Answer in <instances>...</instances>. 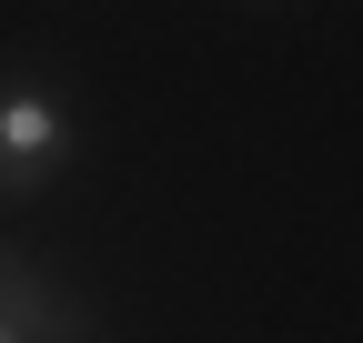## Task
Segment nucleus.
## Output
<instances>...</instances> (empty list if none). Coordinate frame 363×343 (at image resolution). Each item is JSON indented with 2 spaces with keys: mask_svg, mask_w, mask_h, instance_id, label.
I'll return each instance as SVG.
<instances>
[{
  "mask_svg": "<svg viewBox=\"0 0 363 343\" xmlns=\"http://www.w3.org/2000/svg\"><path fill=\"white\" fill-rule=\"evenodd\" d=\"M0 343H30V333H21V313H11V273H0Z\"/></svg>",
  "mask_w": 363,
  "mask_h": 343,
  "instance_id": "nucleus-2",
  "label": "nucleus"
},
{
  "mask_svg": "<svg viewBox=\"0 0 363 343\" xmlns=\"http://www.w3.org/2000/svg\"><path fill=\"white\" fill-rule=\"evenodd\" d=\"M71 162V111L51 81H0V182L40 192L51 172Z\"/></svg>",
  "mask_w": 363,
  "mask_h": 343,
  "instance_id": "nucleus-1",
  "label": "nucleus"
}]
</instances>
